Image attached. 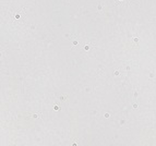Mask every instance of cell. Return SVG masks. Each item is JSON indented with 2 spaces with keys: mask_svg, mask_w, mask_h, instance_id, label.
I'll list each match as a JSON object with an SVG mask.
<instances>
[]
</instances>
